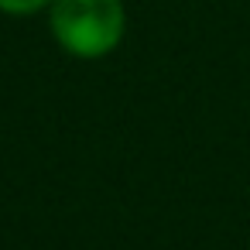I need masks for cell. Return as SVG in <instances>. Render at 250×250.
Masks as SVG:
<instances>
[{
  "mask_svg": "<svg viewBox=\"0 0 250 250\" xmlns=\"http://www.w3.org/2000/svg\"><path fill=\"white\" fill-rule=\"evenodd\" d=\"M52 0H0V11L4 14H35L42 7H48Z\"/></svg>",
  "mask_w": 250,
  "mask_h": 250,
  "instance_id": "obj_2",
  "label": "cell"
},
{
  "mask_svg": "<svg viewBox=\"0 0 250 250\" xmlns=\"http://www.w3.org/2000/svg\"><path fill=\"white\" fill-rule=\"evenodd\" d=\"M52 35L76 59H100L124 38L120 0H52Z\"/></svg>",
  "mask_w": 250,
  "mask_h": 250,
  "instance_id": "obj_1",
  "label": "cell"
}]
</instances>
